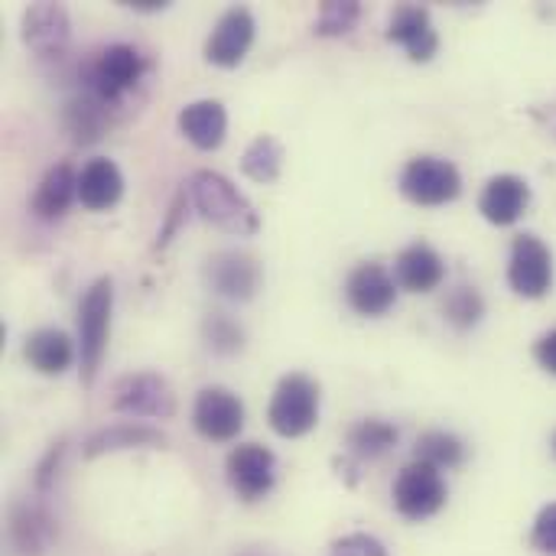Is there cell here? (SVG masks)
<instances>
[{"label":"cell","instance_id":"6da1fadb","mask_svg":"<svg viewBox=\"0 0 556 556\" xmlns=\"http://www.w3.org/2000/svg\"><path fill=\"white\" fill-rule=\"evenodd\" d=\"M150 68L153 62L147 52H140L130 42H111V46L94 49L88 59H81L78 81H81V91L94 94L98 101L117 111L143 85Z\"/></svg>","mask_w":556,"mask_h":556},{"label":"cell","instance_id":"7a4b0ae2","mask_svg":"<svg viewBox=\"0 0 556 556\" xmlns=\"http://www.w3.org/2000/svg\"><path fill=\"white\" fill-rule=\"evenodd\" d=\"M182 192L189 195V205L195 208V215L215 225L218 231L235 235V238H251L261 231L257 208L238 192V186L228 176L215 169H195Z\"/></svg>","mask_w":556,"mask_h":556},{"label":"cell","instance_id":"3957f363","mask_svg":"<svg viewBox=\"0 0 556 556\" xmlns=\"http://www.w3.org/2000/svg\"><path fill=\"white\" fill-rule=\"evenodd\" d=\"M111 309H114V283L111 277H98L78 300V365H81L85 388L94 381L101 368L111 336Z\"/></svg>","mask_w":556,"mask_h":556},{"label":"cell","instance_id":"277c9868","mask_svg":"<svg viewBox=\"0 0 556 556\" xmlns=\"http://www.w3.org/2000/svg\"><path fill=\"white\" fill-rule=\"evenodd\" d=\"M267 424L283 440H300L319 424V384L303 375H283L267 404Z\"/></svg>","mask_w":556,"mask_h":556},{"label":"cell","instance_id":"5b68a950","mask_svg":"<svg viewBox=\"0 0 556 556\" xmlns=\"http://www.w3.org/2000/svg\"><path fill=\"white\" fill-rule=\"evenodd\" d=\"M401 192L414 205H427V208L446 205V202H453L463 192V176H459V169H456L453 160L424 153V156H414L404 166V173H401Z\"/></svg>","mask_w":556,"mask_h":556},{"label":"cell","instance_id":"8992f818","mask_svg":"<svg viewBox=\"0 0 556 556\" xmlns=\"http://www.w3.org/2000/svg\"><path fill=\"white\" fill-rule=\"evenodd\" d=\"M111 407L127 417H150V420H169L176 417V394L169 381L156 371H134L114 381L111 388Z\"/></svg>","mask_w":556,"mask_h":556},{"label":"cell","instance_id":"52a82bcc","mask_svg":"<svg viewBox=\"0 0 556 556\" xmlns=\"http://www.w3.org/2000/svg\"><path fill=\"white\" fill-rule=\"evenodd\" d=\"M20 36H23V46L36 59H46V62L65 59L68 42H72L68 10L62 3H49V0L29 3L20 16Z\"/></svg>","mask_w":556,"mask_h":556},{"label":"cell","instance_id":"ba28073f","mask_svg":"<svg viewBox=\"0 0 556 556\" xmlns=\"http://www.w3.org/2000/svg\"><path fill=\"white\" fill-rule=\"evenodd\" d=\"M508 283L525 300H541L554 287V254L538 235H518L508 257Z\"/></svg>","mask_w":556,"mask_h":556},{"label":"cell","instance_id":"9c48e42d","mask_svg":"<svg viewBox=\"0 0 556 556\" xmlns=\"http://www.w3.org/2000/svg\"><path fill=\"white\" fill-rule=\"evenodd\" d=\"M443 505H446V482L440 469L417 463V459L401 469L394 482V508L404 518L424 521V518H433Z\"/></svg>","mask_w":556,"mask_h":556},{"label":"cell","instance_id":"30bf717a","mask_svg":"<svg viewBox=\"0 0 556 556\" xmlns=\"http://www.w3.org/2000/svg\"><path fill=\"white\" fill-rule=\"evenodd\" d=\"M225 476L241 502H261L277 482V459L261 443H241L225 459Z\"/></svg>","mask_w":556,"mask_h":556},{"label":"cell","instance_id":"8fae6325","mask_svg":"<svg viewBox=\"0 0 556 556\" xmlns=\"http://www.w3.org/2000/svg\"><path fill=\"white\" fill-rule=\"evenodd\" d=\"M192 427L212 443H231L244 430V404L228 388H202L192 404Z\"/></svg>","mask_w":556,"mask_h":556},{"label":"cell","instance_id":"7c38bea8","mask_svg":"<svg viewBox=\"0 0 556 556\" xmlns=\"http://www.w3.org/2000/svg\"><path fill=\"white\" fill-rule=\"evenodd\" d=\"M254 13L248 7H228L205 39V59L218 68H238L254 46Z\"/></svg>","mask_w":556,"mask_h":556},{"label":"cell","instance_id":"4fadbf2b","mask_svg":"<svg viewBox=\"0 0 556 556\" xmlns=\"http://www.w3.org/2000/svg\"><path fill=\"white\" fill-rule=\"evenodd\" d=\"M205 280L218 296L248 303L261 290L264 270H261L257 257L248 251H218L205 264Z\"/></svg>","mask_w":556,"mask_h":556},{"label":"cell","instance_id":"5bb4252c","mask_svg":"<svg viewBox=\"0 0 556 556\" xmlns=\"http://www.w3.org/2000/svg\"><path fill=\"white\" fill-rule=\"evenodd\" d=\"M345 300H349V306L358 316L378 319V316H384L394 306V300H397V280H394V274L384 264L365 261L345 280Z\"/></svg>","mask_w":556,"mask_h":556},{"label":"cell","instance_id":"9a60e30c","mask_svg":"<svg viewBox=\"0 0 556 556\" xmlns=\"http://www.w3.org/2000/svg\"><path fill=\"white\" fill-rule=\"evenodd\" d=\"M388 39L404 46V52L414 59V62H430L440 49V36L433 29V20H430V10L420 7V3H401L394 13H391V23H388Z\"/></svg>","mask_w":556,"mask_h":556},{"label":"cell","instance_id":"2e32d148","mask_svg":"<svg viewBox=\"0 0 556 556\" xmlns=\"http://www.w3.org/2000/svg\"><path fill=\"white\" fill-rule=\"evenodd\" d=\"M531 205V186L528 179L515 176V173H498L485 182L482 195H479V212L485 222L508 228L515 225Z\"/></svg>","mask_w":556,"mask_h":556},{"label":"cell","instance_id":"e0dca14e","mask_svg":"<svg viewBox=\"0 0 556 556\" xmlns=\"http://www.w3.org/2000/svg\"><path fill=\"white\" fill-rule=\"evenodd\" d=\"M394 280L401 290L410 293H433L443 280H446V264L440 257V251L427 241H414L407 244L397 261H394Z\"/></svg>","mask_w":556,"mask_h":556},{"label":"cell","instance_id":"ac0fdd59","mask_svg":"<svg viewBox=\"0 0 556 556\" xmlns=\"http://www.w3.org/2000/svg\"><path fill=\"white\" fill-rule=\"evenodd\" d=\"M182 137L199 147V150H218L225 134H228V111L222 101H212V98H202V101H192L179 111L176 117Z\"/></svg>","mask_w":556,"mask_h":556},{"label":"cell","instance_id":"d6986e66","mask_svg":"<svg viewBox=\"0 0 556 556\" xmlns=\"http://www.w3.org/2000/svg\"><path fill=\"white\" fill-rule=\"evenodd\" d=\"M124 195V176L114 160L94 156L78 173V202L88 212H108Z\"/></svg>","mask_w":556,"mask_h":556},{"label":"cell","instance_id":"ffe728a7","mask_svg":"<svg viewBox=\"0 0 556 556\" xmlns=\"http://www.w3.org/2000/svg\"><path fill=\"white\" fill-rule=\"evenodd\" d=\"M166 437L156 430V427H147V424H111V427H101L94 430L81 453L85 459H98L104 453H121V450H166Z\"/></svg>","mask_w":556,"mask_h":556},{"label":"cell","instance_id":"44dd1931","mask_svg":"<svg viewBox=\"0 0 556 556\" xmlns=\"http://www.w3.org/2000/svg\"><path fill=\"white\" fill-rule=\"evenodd\" d=\"M78 199V173L72 169V163H55L46 169V176L39 179L29 208L36 218L42 222H55L68 212V205Z\"/></svg>","mask_w":556,"mask_h":556},{"label":"cell","instance_id":"7402d4cb","mask_svg":"<svg viewBox=\"0 0 556 556\" xmlns=\"http://www.w3.org/2000/svg\"><path fill=\"white\" fill-rule=\"evenodd\" d=\"M111 114H114V108H108L104 101H98L88 91H78L65 101L62 124L78 147H88L104 137V130L111 127Z\"/></svg>","mask_w":556,"mask_h":556},{"label":"cell","instance_id":"603a6c76","mask_svg":"<svg viewBox=\"0 0 556 556\" xmlns=\"http://www.w3.org/2000/svg\"><path fill=\"white\" fill-rule=\"evenodd\" d=\"M23 358L29 362L33 371L52 378V375H62L75 365L78 342H72L62 329H36L23 345Z\"/></svg>","mask_w":556,"mask_h":556},{"label":"cell","instance_id":"cb8c5ba5","mask_svg":"<svg viewBox=\"0 0 556 556\" xmlns=\"http://www.w3.org/2000/svg\"><path fill=\"white\" fill-rule=\"evenodd\" d=\"M55 538V525L36 502H20L10 511V541L23 556H42Z\"/></svg>","mask_w":556,"mask_h":556},{"label":"cell","instance_id":"d4e9b609","mask_svg":"<svg viewBox=\"0 0 556 556\" xmlns=\"http://www.w3.org/2000/svg\"><path fill=\"white\" fill-rule=\"evenodd\" d=\"M283 160H287L283 143L274 134H261L241 153V173L254 182H274L283 169Z\"/></svg>","mask_w":556,"mask_h":556},{"label":"cell","instance_id":"484cf974","mask_svg":"<svg viewBox=\"0 0 556 556\" xmlns=\"http://www.w3.org/2000/svg\"><path fill=\"white\" fill-rule=\"evenodd\" d=\"M397 443V427L378 417L358 420L355 427H349L345 433V446L355 459H378L384 456L391 446Z\"/></svg>","mask_w":556,"mask_h":556},{"label":"cell","instance_id":"4316f807","mask_svg":"<svg viewBox=\"0 0 556 556\" xmlns=\"http://www.w3.org/2000/svg\"><path fill=\"white\" fill-rule=\"evenodd\" d=\"M414 456H417V463H427V466H433V469L443 472V469L463 466V459H466V443H463L456 433L430 430V433H424V437L417 440Z\"/></svg>","mask_w":556,"mask_h":556},{"label":"cell","instance_id":"83f0119b","mask_svg":"<svg viewBox=\"0 0 556 556\" xmlns=\"http://www.w3.org/2000/svg\"><path fill=\"white\" fill-rule=\"evenodd\" d=\"M358 16H362V3L358 0H326L319 7L313 33L316 36H349L355 29Z\"/></svg>","mask_w":556,"mask_h":556},{"label":"cell","instance_id":"f1b7e54d","mask_svg":"<svg viewBox=\"0 0 556 556\" xmlns=\"http://www.w3.org/2000/svg\"><path fill=\"white\" fill-rule=\"evenodd\" d=\"M202 339H205V345L215 355H235V352L244 349V329L231 316H225V313H208L205 316Z\"/></svg>","mask_w":556,"mask_h":556},{"label":"cell","instance_id":"f546056e","mask_svg":"<svg viewBox=\"0 0 556 556\" xmlns=\"http://www.w3.org/2000/svg\"><path fill=\"white\" fill-rule=\"evenodd\" d=\"M443 313L446 319L456 326V329H472L479 326V319L485 316V300L476 287H456L446 303H443Z\"/></svg>","mask_w":556,"mask_h":556},{"label":"cell","instance_id":"4dcf8cb0","mask_svg":"<svg viewBox=\"0 0 556 556\" xmlns=\"http://www.w3.org/2000/svg\"><path fill=\"white\" fill-rule=\"evenodd\" d=\"M329 556H388V547L371 534H345L332 544Z\"/></svg>","mask_w":556,"mask_h":556},{"label":"cell","instance_id":"1f68e13d","mask_svg":"<svg viewBox=\"0 0 556 556\" xmlns=\"http://www.w3.org/2000/svg\"><path fill=\"white\" fill-rule=\"evenodd\" d=\"M531 544H534V551H541V554L556 556V502L554 505H547V508L538 515L534 531H531Z\"/></svg>","mask_w":556,"mask_h":556},{"label":"cell","instance_id":"d6a6232c","mask_svg":"<svg viewBox=\"0 0 556 556\" xmlns=\"http://www.w3.org/2000/svg\"><path fill=\"white\" fill-rule=\"evenodd\" d=\"M186 205H189V195L186 192H179V199L169 205V215H166V225L160 228V235H156V248H166L169 241H173V235H176V228H179V222L186 218Z\"/></svg>","mask_w":556,"mask_h":556},{"label":"cell","instance_id":"836d02e7","mask_svg":"<svg viewBox=\"0 0 556 556\" xmlns=\"http://www.w3.org/2000/svg\"><path fill=\"white\" fill-rule=\"evenodd\" d=\"M534 358H538V365H541L547 375H554L556 378V329L544 332V336L534 342Z\"/></svg>","mask_w":556,"mask_h":556},{"label":"cell","instance_id":"e575fe53","mask_svg":"<svg viewBox=\"0 0 556 556\" xmlns=\"http://www.w3.org/2000/svg\"><path fill=\"white\" fill-rule=\"evenodd\" d=\"M62 453H65V443L59 440V443L46 453V459L39 463V469H36V489H49V482H52V476H55V469H59Z\"/></svg>","mask_w":556,"mask_h":556},{"label":"cell","instance_id":"d590c367","mask_svg":"<svg viewBox=\"0 0 556 556\" xmlns=\"http://www.w3.org/2000/svg\"><path fill=\"white\" fill-rule=\"evenodd\" d=\"M534 117L551 130V137H556V104H551V108H544V111H534Z\"/></svg>","mask_w":556,"mask_h":556},{"label":"cell","instance_id":"8d00e7d4","mask_svg":"<svg viewBox=\"0 0 556 556\" xmlns=\"http://www.w3.org/2000/svg\"><path fill=\"white\" fill-rule=\"evenodd\" d=\"M124 7H130V10H166V0H124Z\"/></svg>","mask_w":556,"mask_h":556},{"label":"cell","instance_id":"74e56055","mask_svg":"<svg viewBox=\"0 0 556 556\" xmlns=\"http://www.w3.org/2000/svg\"><path fill=\"white\" fill-rule=\"evenodd\" d=\"M554 456H556V433H554Z\"/></svg>","mask_w":556,"mask_h":556},{"label":"cell","instance_id":"f35d334b","mask_svg":"<svg viewBox=\"0 0 556 556\" xmlns=\"http://www.w3.org/2000/svg\"><path fill=\"white\" fill-rule=\"evenodd\" d=\"M244 556H257V554H244Z\"/></svg>","mask_w":556,"mask_h":556}]
</instances>
